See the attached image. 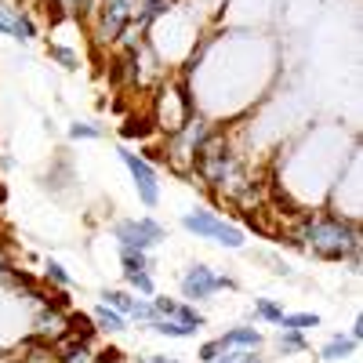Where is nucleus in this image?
I'll return each mask as SVG.
<instances>
[{"mask_svg": "<svg viewBox=\"0 0 363 363\" xmlns=\"http://www.w3.org/2000/svg\"><path fill=\"white\" fill-rule=\"evenodd\" d=\"M291 244L301 247L306 255H313L316 262H330V265H352V272L359 269V222L345 218L330 207H316V211H301L294 218V233Z\"/></svg>", "mask_w": 363, "mask_h": 363, "instance_id": "nucleus-2", "label": "nucleus"}, {"mask_svg": "<svg viewBox=\"0 0 363 363\" xmlns=\"http://www.w3.org/2000/svg\"><path fill=\"white\" fill-rule=\"evenodd\" d=\"M277 352L280 356H306L309 352V338L301 330H280L277 335Z\"/></svg>", "mask_w": 363, "mask_h": 363, "instance_id": "nucleus-18", "label": "nucleus"}, {"mask_svg": "<svg viewBox=\"0 0 363 363\" xmlns=\"http://www.w3.org/2000/svg\"><path fill=\"white\" fill-rule=\"evenodd\" d=\"M211 128H215V120H207L203 113H193L182 131L160 138V142H157V149H160V167H167V171L178 174V178H193L196 157H200V149H203Z\"/></svg>", "mask_w": 363, "mask_h": 363, "instance_id": "nucleus-4", "label": "nucleus"}, {"mask_svg": "<svg viewBox=\"0 0 363 363\" xmlns=\"http://www.w3.org/2000/svg\"><path fill=\"white\" fill-rule=\"evenodd\" d=\"M99 298L106 301V306H113L116 313H124V316H128V313L135 309V298H138V294H131L128 287H106Z\"/></svg>", "mask_w": 363, "mask_h": 363, "instance_id": "nucleus-24", "label": "nucleus"}, {"mask_svg": "<svg viewBox=\"0 0 363 363\" xmlns=\"http://www.w3.org/2000/svg\"><path fill=\"white\" fill-rule=\"evenodd\" d=\"M116 160L124 164V171L131 174V186H135V196L145 211H157L160 200H164V189H160V167L149 160L142 149H131V145H116Z\"/></svg>", "mask_w": 363, "mask_h": 363, "instance_id": "nucleus-7", "label": "nucleus"}, {"mask_svg": "<svg viewBox=\"0 0 363 363\" xmlns=\"http://www.w3.org/2000/svg\"><path fill=\"white\" fill-rule=\"evenodd\" d=\"M0 37L15 44H33L40 37V22L29 8H18L15 0H0Z\"/></svg>", "mask_w": 363, "mask_h": 363, "instance_id": "nucleus-9", "label": "nucleus"}, {"mask_svg": "<svg viewBox=\"0 0 363 363\" xmlns=\"http://www.w3.org/2000/svg\"><path fill=\"white\" fill-rule=\"evenodd\" d=\"M124 284H128V291L138 294V298H153V294H157V277H153L149 269H142V272H128Z\"/></svg>", "mask_w": 363, "mask_h": 363, "instance_id": "nucleus-23", "label": "nucleus"}, {"mask_svg": "<svg viewBox=\"0 0 363 363\" xmlns=\"http://www.w3.org/2000/svg\"><path fill=\"white\" fill-rule=\"evenodd\" d=\"M91 323L99 327V335H124L128 330V316L116 313L113 306H106V301H99V306L91 309Z\"/></svg>", "mask_w": 363, "mask_h": 363, "instance_id": "nucleus-13", "label": "nucleus"}, {"mask_svg": "<svg viewBox=\"0 0 363 363\" xmlns=\"http://www.w3.org/2000/svg\"><path fill=\"white\" fill-rule=\"evenodd\" d=\"M222 356H225V345H222L218 338H207V342H200V349H196V359H200V363H222Z\"/></svg>", "mask_w": 363, "mask_h": 363, "instance_id": "nucleus-26", "label": "nucleus"}, {"mask_svg": "<svg viewBox=\"0 0 363 363\" xmlns=\"http://www.w3.org/2000/svg\"><path fill=\"white\" fill-rule=\"evenodd\" d=\"M251 313H255V320L258 323H265V327H277L280 323V316L287 313L277 298H255V306H251Z\"/></svg>", "mask_w": 363, "mask_h": 363, "instance_id": "nucleus-20", "label": "nucleus"}, {"mask_svg": "<svg viewBox=\"0 0 363 363\" xmlns=\"http://www.w3.org/2000/svg\"><path fill=\"white\" fill-rule=\"evenodd\" d=\"M236 277L233 272H218L215 265L207 262H193L182 269L178 277V291H182V301H193V306H200V301H215L222 291H236Z\"/></svg>", "mask_w": 363, "mask_h": 363, "instance_id": "nucleus-6", "label": "nucleus"}, {"mask_svg": "<svg viewBox=\"0 0 363 363\" xmlns=\"http://www.w3.org/2000/svg\"><path fill=\"white\" fill-rule=\"evenodd\" d=\"M120 138H124V142H138V145L145 149V145H153L160 135H157L153 120H149L145 113H142V116H138V113H128L124 124H120Z\"/></svg>", "mask_w": 363, "mask_h": 363, "instance_id": "nucleus-11", "label": "nucleus"}, {"mask_svg": "<svg viewBox=\"0 0 363 363\" xmlns=\"http://www.w3.org/2000/svg\"><path fill=\"white\" fill-rule=\"evenodd\" d=\"M182 229H186L189 236L196 240H211V244H218L225 251H244L247 247V233L240 229L236 222L222 218L218 211L211 207H193V211H182Z\"/></svg>", "mask_w": 363, "mask_h": 363, "instance_id": "nucleus-5", "label": "nucleus"}, {"mask_svg": "<svg viewBox=\"0 0 363 363\" xmlns=\"http://www.w3.org/2000/svg\"><path fill=\"white\" fill-rule=\"evenodd\" d=\"M116 255H120V277H128V272H142V269H149V272L157 269L153 255H145V251H116Z\"/></svg>", "mask_w": 363, "mask_h": 363, "instance_id": "nucleus-22", "label": "nucleus"}, {"mask_svg": "<svg viewBox=\"0 0 363 363\" xmlns=\"http://www.w3.org/2000/svg\"><path fill=\"white\" fill-rule=\"evenodd\" d=\"M193 113H196V102H193V91H189V84H186V77H182V73H167L153 91H149L145 116L153 120V128H157L160 138L182 131Z\"/></svg>", "mask_w": 363, "mask_h": 363, "instance_id": "nucleus-3", "label": "nucleus"}, {"mask_svg": "<svg viewBox=\"0 0 363 363\" xmlns=\"http://www.w3.org/2000/svg\"><path fill=\"white\" fill-rule=\"evenodd\" d=\"M277 327L280 330H301V335H309V330L323 327V316L320 313H284Z\"/></svg>", "mask_w": 363, "mask_h": 363, "instance_id": "nucleus-17", "label": "nucleus"}, {"mask_svg": "<svg viewBox=\"0 0 363 363\" xmlns=\"http://www.w3.org/2000/svg\"><path fill=\"white\" fill-rule=\"evenodd\" d=\"M40 277L48 287H58V291H69L73 287V272L58 262V258H44V269H40Z\"/></svg>", "mask_w": 363, "mask_h": 363, "instance_id": "nucleus-16", "label": "nucleus"}, {"mask_svg": "<svg viewBox=\"0 0 363 363\" xmlns=\"http://www.w3.org/2000/svg\"><path fill=\"white\" fill-rule=\"evenodd\" d=\"M218 342H222L225 349H251V352H262L265 335H262L255 323H233V327H225L222 335H218Z\"/></svg>", "mask_w": 363, "mask_h": 363, "instance_id": "nucleus-10", "label": "nucleus"}, {"mask_svg": "<svg viewBox=\"0 0 363 363\" xmlns=\"http://www.w3.org/2000/svg\"><path fill=\"white\" fill-rule=\"evenodd\" d=\"M109 363H128V359H124V356H120V359H109Z\"/></svg>", "mask_w": 363, "mask_h": 363, "instance_id": "nucleus-30", "label": "nucleus"}, {"mask_svg": "<svg viewBox=\"0 0 363 363\" xmlns=\"http://www.w3.org/2000/svg\"><path fill=\"white\" fill-rule=\"evenodd\" d=\"M48 55L51 62H58L62 69H80V44H62V40H48Z\"/></svg>", "mask_w": 363, "mask_h": 363, "instance_id": "nucleus-15", "label": "nucleus"}, {"mask_svg": "<svg viewBox=\"0 0 363 363\" xmlns=\"http://www.w3.org/2000/svg\"><path fill=\"white\" fill-rule=\"evenodd\" d=\"M145 363H182V359H178V356H167V352H149Z\"/></svg>", "mask_w": 363, "mask_h": 363, "instance_id": "nucleus-27", "label": "nucleus"}, {"mask_svg": "<svg viewBox=\"0 0 363 363\" xmlns=\"http://www.w3.org/2000/svg\"><path fill=\"white\" fill-rule=\"evenodd\" d=\"M153 320H160L157 309H153V301H149V298H135V309L128 313V323H138V327L145 330Z\"/></svg>", "mask_w": 363, "mask_h": 363, "instance_id": "nucleus-25", "label": "nucleus"}, {"mask_svg": "<svg viewBox=\"0 0 363 363\" xmlns=\"http://www.w3.org/2000/svg\"><path fill=\"white\" fill-rule=\"evenodd\" d=\"M167 240V229L153 215H138V218H120L113 225V244L116 251H145L153 255Z\"/></svg>", "mask_w": 363, "mask_h": 363, "instance_id": "nucleus-8", "label": "nucleus"}, {"mask_svg": "<svg viewBox=\"0 0 363 363\" xmlns=\"http://www.w3.org/2000/svg\"><path fill=\"white\" fill-rule=\"evenodd\" d=\"M171 320H178V323H186V327H193V330H203L207 327V316H203V309L200 306H193V301H174V313H171Z\"/></svg>", "mask_w": 363, "mask_h": 363, "instance_id": "nucleus-19", "label": "nucleus"}, {"mask_svg": "<svg viewBox=\"0 0 363 363\" xmlns=\"http://www.w3.org/2000/svg\"><path fill=\"white\" fill-rule=\"evenodd\" d=\"M251 363H265V356H262V352H255V359H251Z\"/></svg>", "mask_w": 363, "mask_h": 363, "instance_id": "nucleus-29", "label": "nucleus"}, {"mask_svg": "<svg viewBox=\"0 0 363 363\" xmlns=\"http://www.w3.org/2000/svg\"><path fill=\"white\" fill-rule=\"evenodd\" d=\"M345 335H349V338H356V342L363 338V316H356V320H352V327L345 330Z\"/></svg>", "mask_w": 363, "mask_h": 363, "instance_id": "nucleus-28", "label": "nucleus"}, {"mask_svg": "<svg viewBox=\"0 0 363 363\" xmlns=\"http://www.w3.org/2000/svg\"><path fill=\"white\" fill-rule=\"evenodd\" d=\"M211 51L203 44V58L182 73L193 91L196 113L215 124H225L236 113H247L262 91L277 77V48L255 29H229V33H207Z\"/></svg>", "mask_w": 363, "mask_h": 363, "instance_id": "nucleus-1", "label": "nucleus"}, {"mask_svg": "<svg viewBox=\"0 0 363 363\" xmlns=\"http://www.w3.org/2000/svg\"><path fill=\"white\" fill-rule=\"evenodd\" d=\"M356 349H359V342L356 338H349L345 330H338V335H330L323 345H320V359L323 363H345V359H352L356 356Z\"/></svg>", "mask_w": 363, "mask_h": 363, "instance_id": "nucleus-12", "label": "nucleus"}, {"mask_svg": "<svg viewBox=\"0 0 363 363\" xmlns=\"http://www.w3.org/2000/svg\"><path fill=\"white\" fill-rule=\"evenodd\" d=\"M145 330H153V335H160V338H171V342H186V338H196V335H200V330H193V327H186V323H178V320H171V316L153 320Z\"/></svg>", "mask_w": 363, "mask_h": 363, "instance_id": "nucleus-14", "label": "nucleus"}, {"mask_svg": "<svg viewBox=\"0 0 363 363\" xmlns=\"http://www.w3.org/2000/svg\"><path fill=\"white\" fill-rule=\"evenodd\" d=\"M66 135H69V142H99V138H106V128L99 120H73Z\"/></svg>", "mask_w": 363, "mask_h": 363, "instance_id": "nucleus-21", "label": "nucleus"}]
</instances>
